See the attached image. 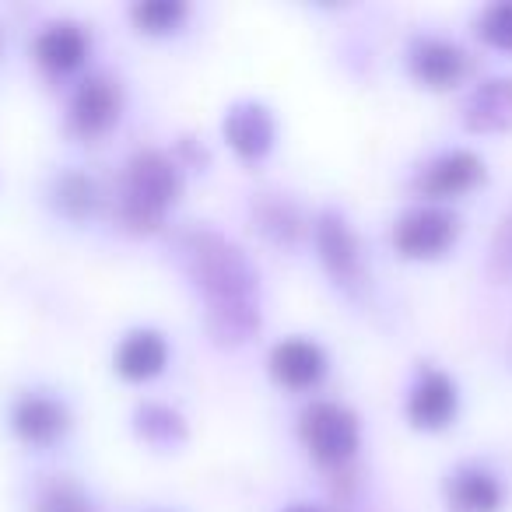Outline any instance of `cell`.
<instances>
[{
	"instance_id": "8fae6325",
	"label": "cell",
	"mask_w": 512,
	"mask_h": 512,
	"mask_svg": "<svg viewBox=\"0 0 512 512\" xmlns=\"http://www.w3.org/2000/svg\"><path fill=\"white\" fill-rule=\"evenodd\" d=\"M407 421L418 432H442L456 421L460 411V390L442 369H421L414 386L407 390Z\"/></svg>"
},
{
	"instance_id": "d4e9b609",
	"label": "cell",
	"mask_w": 512,
	"mask_h": 512,
	"mask_svg": "<svg viewBox=\"0 0 512 512\" xmlns=\"http://www.w3.org/2000/svg\"><path fill=\"white\" fill-rule=\"evenodd\" d=\"M0 50H4V29H0Z\"/></svg>"
},
{
	"instance_id": "8992f818",
	"label": "cell",
	"mask_w": 512,
	"mask_h": 512,
	"mask_svg": "<svg viewBox=\"0 0 512 512\" xmlns=\"http://www.w3.org/2000/svg\"><path fill=\"white\" fill-rule=\"evenodd\" d=\"M123 116V85L113 74H88L67 102V130L81 141H102Z\"/></svg>"
},
{
	"instance_id": "d6986e66",
	"label": "cell",
	"mask_w": 512,
	"mask_h": 512,
	"mask_svg": "<svg viewBox=\"0 0 512 512\" xmlns=\"http://www.w3.org/2000/svg\"><path fill=\"white\" fill-rule=\"evenodd\" d=\"M253 221H256V228L271 242H278V246H292V242H299V235L306 232V221H302L299 207L285 197H274V193H264V197L256 200Z\"/></svg>"
},
{
	"instance_id": "7402d4cb",
	"label": "cell",
	"mask_w": 512,
	"mask_h": 512,
	"mask_svg": "<svg viewBox=\"0 0 512 512\" xmlns=\"http://www.w3.org/2000/svg\"><path fill=\"white\" fill-rule=\"evenodd\" d=\"M474 32L484 46L491 50L512 53V0H495L477 15Z\"/></svg>"
},
{
	"instance_id": "ba28073f",
	"label": "cell",
	"mask_w": 512,
	"mask_h": 512,
	"mask_svg": "<svg viewBox=\"0 0 512 512\" xmlns=\"http://www.w3.org/2000/svg\"><path fill=\"white\" fill-rule=\"evenodd\" d=\"M407 71L421 88L432 92H449L463 85L474 71V57L460 43L442 36H418L407 50Z\"/></svg>"
},
{
	"instance_id": "603a6c76",
	"label": "cell",
	"mask_w": 512,
	"mask_h": 512,
	"mask_svg": "<svg viewBox=\"0 0 512 512\" xmlns=\"http://www.w3.org/2000/svg\"><path fill=\"white\" fill-rule=\"evenodd\" d=\"M491 274L512 278V214H505L491 242Z\"/></svg>"
},
{
	"instance_id": "9a60e30c",
	"label": "cell",
	"mask_w": 512,
	"mask_h": 512,
	"mask_svg": "<svg viewBox=\"0 0 512 512\" xmlns=\"http://www.w3.org/2000/svg\"><path fill=\"white\" fill-rule=\"evenodd\" d=\"M165 365H169V341H165L162 330L137 327L116 344L113 369L127 383H151V379L162 376Z\"/></svg>"
},
{
	"instance_id": "30bf717a",
	"label": "cell",
	"mask_w": 512,
	"mask_h": 512,
	"mask_svg": "<svg viewBox=\"0 0 512 512\" xmlns=\"http://www.w3.org/2000/svg\"><path fill=\"white\" fill-rule=\"evenodd\" d=\"M267 372H271V379L281 390L306 393V390H316V386L327 379L330 358H327V351L316 341H309V337H285V341L274 344L271 355H267Z\"/></svg>"
},
{
	"instance_id": "5b68a950",
	"label": "cell",
	"mask_w": 512,
	"mask_h": 512,
	"mask_svg": "<svg viewBox=\"0 0 512 512\" xmlns=\"http://www.w3.org/2000/svg\"><path fill=\"white\" fill-rule=\"evenodd\" d=\"M390 239L404 260H439L460 239V218L442 204H418L400 214Z\"/></svg>"
},
{
	"instance_id": "5bb4252c",
	"label": "cell",
	"mask_w": 512,
	"mask_h": 512,
	"mask_svg": "<svg viewBox=\"0 0 512 512\" xmlns=\"http://www.w3.org/2000/svg\"><path fill=\"white\" fill-rule=\"evenodd\" d=\"M442 491H446L449 512H498L505 505L502 481L484 463H460V467H453Z\"/></svg>"
},
{
	"instance_id": "7c38bea8",
	"label": "cell",
	"mask_w": 512,
	"mask_h": 512,
	"mask_svg": "<svg viewBox=\"0 0 512 512\" xmlns=\"http://www.w3.org/2000/svg\"><path fill=\"white\" fill-rule=\"evenodd\" d=\"M11 432L32 449L57 446L71 432V411L64 400L50 397V393H22L11 404Z\"/></svg>"
},
{
	"instance_id": "9c48e42d",
	"label": "cell",
	"mask_w": 512,
	"mask_h": 512,
	"mask_svg": "<svg viewBox=\"0 0 512 512\" xmlns=\"http://www.w3.org/2000/svg\"><path fill=\"white\" fill-rule=\"evenodd\" d=\"M221 134L242 162H264L274 151V141H278V120H274L271 106L256 99H242L228 106L225 120H221Z\"/></svg>"
},
{
	"instance_id": "44dd1931",
	"label": "cell",
	"mask_w": 512,
	"mask_h": 512,
	"mask_svg": "<svg viewBox=\"0 0 512 512\" xmlns=\"http://www.w3.org/2000/svg\"><path fill=\"white\" fill-rule=\"evenodd\" d=\"M32 512H95V509L81 484H74L71 477H53L50 484L39 488Z\"/></svg>"
},
{
	"instance_id": "6da1fadb",
	"label": "cell",
	"mask_w": 512,
	"mask_h": 512,
	"mask_svg": "<svg viewBox=\"0 0 512 512\" xmlns=\"http://www.w3.org/2000/svg\"><path fill=\"white\" fill-rule=\"evenodd\" d=\"M183 271L204 295V327L214 344L239 348L260 330V278L249 256L214 228H190L179 239Z\"/></svg>"
},
{
	"instance_id": "4fadbf2b",
	"label": "cell",
	"mask_w": 512,
	"mask_h": 512,
	"mask_svg": "<svg viewBox=\"0 0 512 512\" xmlns=\"http://www.w3.org/2000/svg\"><path fill=\"white\" fill-rule=\"evenodd\" d=\"M88 53H92V36L85 32V25L67 22V18L43 25L39 36H36V43H32V57H36V64L43 67L46 74H57V78L81 71L85 60H88Z\"/></svg>"
},
{
	"instance_id": "7a4b0ae2",
	"label": "cell",
	"mask_w": 512,
	"mask_h": 512,
	"mask_svg": "<svg viewBox=\"0 0 512 512\" xmlns=\"http://www.w3.org/2000/svg\"><path fill=\"white\" fill-rule=\"evenodd\" d=\"M183 165L158 148H141L127 158L116 183V218L123 228L144 235L165 225L169 211L183 197Z\"/></svg>"
},
{
	"instance_id": "2e32d148",
	"label": "cell",
	"mask_w": 512,
	"mask_h": 512,
	"mask_svg": "<svg viewBox=\"0 0 512 512\" xmlns=\"http://www.w3.org/2000/svg\"><path fill=\"white\" fill-rule=\"evenodd\" d=\"M463 127L470 134H505L512 127V78H484L463 102Z\"/></svg>"
},
{
	"instance_id": "3957f363",
	"label": "cell",
	"mask_w": 512,
	"mask_h": 512,
	"mask_svg": "<svg viewBox=\"0 0 512 512\" xmlns=\"http://www.w3.org/2000/svg\"><path fill=\"white\" fill-rule=\"evenodd\" d=\"M299 439L313 463H320L323 470H337L355 460L362 449V421L337 400H313L299 414Z\"/></svg>"
},
{
	"instance_id": "cb8c5ba5",
	"label": "cell",
	"mask_w": 512,
	"mask_h": 512,
	"mask_svg": "<svg viewBox=\"0 0 512 512\" xmlns=\"http://www.w3.org/2000/svg\"><path fill=\"white\" fill-rule=\"evenodd\" d=\"M281 512H320V509H313V505H306V502H295V505H288V509H281Z\"/></svg>"
},
{
	"instance_id": "52a82bcc",
	"label": "cell",
	"mask_w": 512,
	"mask_h": 512,
	"mask_svg": "<svg viewBox=\"0 0 512 512\" xmlns=\"http://www.w3.org/2000/svg\"><path fill=\"white\" fill-rule=\"evenodd\" d=\"M484 179H488V169H484L481 155H474L467 148H449L442 155H435L432 162L421 165L411 186L428 204H442V200H453L477 190Z\"/></svg>"
},
{
	"instance_id": "ac0fdd59",
	"label": "cell",
	"mask_w": 512,
	"mask_h": 512,
	"mask_svg": "<svg viewBox=\"0 0 512 512\" xmlns=\"http://www.w3.org/2000/svg\"><path fill=\"white\" fill-rule=\"evenodd\" d=\"M53 207H57L64 218L71 221H85L92 218L95 211H99L102 204V193H99V183H95L92 176H85V172L71 169V172H60L57 179H53Z\"/></svg>"
},
{
	"instance_id": "e0dca14e",
	"label": "cell",
	"mask_w": 512,
	"mask_h": 512,
	"mask_svg": "<svg viewBox=\"0 0 512 512\" xmlns=\"http://www.w3.org/2000/svg\"><path fill=\"white\" fill-rule=\"evenodd\" d=\"M134 432L144 446L158 449V453H169V449H179L190 435L186 428V418L169 404H158V400H148L134 411Z\"/></svg>"
},
{
	"instance_id": "ffe728a7",
	"label": "cell",
	"mask_w": 512,
	"mask_h": 512,
	"mask_svg": "<svg viewBox=\"0 0 512 512\" xmlns=\"http://www.w3.org/2000/svg\"><path fill=\"white\" fill-rule=\"evenodd\" d=\"M186 18H190V4L183 0H141L130 8V22L144 36H169V32L183 29Z\"/></svg>"
},
{
	"instance_id": "277c9868",
	"label": "cell",
	"mask_w": 512,
	"mask_h": 512,
	"mask_svg": "<svg viewBox=\"0 0 512 512\" xmlns=\"http://www.w3.org/2000/svg\"><path fill=\"white\" fill-rule=\"evenodd\" d=\"M313 242L323 271L341 292H362L365 288V256L355 228L341 211H320L313 218Z\"/></svg>"
}]
</instances>
